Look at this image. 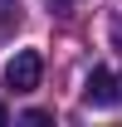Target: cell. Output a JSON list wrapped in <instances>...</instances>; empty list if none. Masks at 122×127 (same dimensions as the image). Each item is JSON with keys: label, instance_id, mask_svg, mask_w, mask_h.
<instances>
[{"label": "cell", "instance_id": "cell-4", "mask_svg": "<svg viewBox=\"0 0 122 127\" xmlns=\"http://www.w3.org/2000/svg\"><path fill=\"white\" fill-rule=\"evenodd\" d=\"M0 122H10V108H5V103H0Z\"/></svg>", "mask_w": 122, "mask_h": 127}, {"label": "cell", "instance_id": "cell-3", "mask_svg": "<svg viewBox=\"0 0 122 127\" xmlns=\"http://www.w3.org/2000/svg\"><path fill=\"white\" fill-rule=\"evenodd\" d=\"M25 122H34V127H44V122H54V117H49V112H39V108H30V112H25Z\"/></svg>", "mask_w": 122, "mask_h": 127}, {"label": "cell", "instance_id": "cell-1", "mask_svg": "<svg viewBox=\"0 0 122 127\" xmlns=\"http://www.w3.org/2000/svg\"><path fill=\"white\" fill-rule=\"evenodd\" d=\"M39 78H44V54L39 49H20L5 64V88H15V93H34Z\"/></svg>", "mask_w": 122, "mask_h": 127}, {"label": "cell", "instance_id": "cell-2", "mask_svg": "<svg viewBox=\"0 0 122 127\" xmlns=\"http://www.w3.org/2000/svg\"><path fill=\"white\" fill-rule=\"evenodd\" d=\"M83 98H88L93 108H112V103L122 98L117 73H112V68H93V73H88V83H83Z\"/></svg>", "mask_w": 122, "mask_h": 127}]
</instances>
